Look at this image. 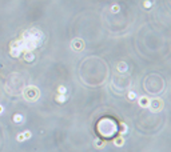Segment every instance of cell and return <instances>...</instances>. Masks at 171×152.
I'll use <instances>...</instances> for the list:
<instances>
[{
    "mask_svg": "<svg viewBox=\"0 0 171 152\" xmlns=\"http://www.w3.org/2000/svg\"><path fill=\"white\" fill-rule=\"evenodd\" d=\"M43 39H44V35L40 30L30 28L23 32L19 39L9 43V54L13 58H19L24 52H34V50L42 44Z\"/></svg>",
    "mask_w": 171,
    "mask_h": 152,
    "instance_id": "cell-1",
    "label": "cell"
},
{
    "mask_svg": "<svg viewBox=\"0 0 171 152\" xmlns=\"http://www.w3.org/2000/svg\"><path fill=\"white\" fill-rule=\"evenodd\" d=\"M23 97H24L27 102H30V103L37 102V100H39V97H40L39 88L35 87V85H27V87L23 89Z\"/></svg>",
    "mask_w": 171,
    "mask_h": 152,
    "instance_id": "cell-2",
    "label": "cell"
},
{
    "mask_svg": "<svg viewBox=\"0 0 171 152\" xmlns=\"http://www.w3.org/2000/svg\"><path fill=\"white\" fill-rule=\"evenodd\" d=\"M3 111H4V108H3L2 104H0V113H3Z\"/></svg>",
    "mask_w": 171,
    "mask_h": 152,
    "instance_id": "cell-18",
    "label": "cell"
},
{
    "mask_svg": "<svg viewBox=\"0 0 171 152\" xmlns=\"http://www.w3.org/2000/svg\"><path fill=\"white\" fill-rule=\"evenodd\" d=\"M163 107H164V103L163 100L160 97H154V99H150V103H149V110L151 112H160L163 110Z\"/></svg>",
    "mask_w": 171,
    "mask_h": 152,
    "instance_id": "cell-3",
    "label": "cell"
},
{
    "mask_svg": "<svg viewBox=\"0 0 171 152\" xmlns=\"http://www.w3.org/2000/svg\"><path fill=\"white\" fill-rule=\"evenodd\" d=\"M23 119H24V117H23V116L20 115V113H16V115L13 116V121H15V123H22V121H23Z\"/></svg>",
    "mask_w": 171,
    "mask_h": 152,
    "instance_id": "cell-12",
    "label": "cell"
},
{
    "mask_svg": "<svg viewBox=\"0 0 171 152\" xmlns=\"http://www.w3.org/2000/svg\"><path fill=\"white\" fill-rule=\"evenodd\" d=\"M127 97L130 99V100H135V99H136V93L134 91H130V92L127 93Z\"/></svg>",
    "mask_w": 171,
    "mask_h": 152,
    "instance_id": "cell-13",
    "label": "cell"
},
{
    "mask_svg": "<svg viewBox=\"0 0 171 152\" xmlns=\"http://www.w3.org/2000/svg\"><path fill=\"white\" fill-rule=\"evenodd\" d=\"M84 40L80 39V37H75V39L71 41V50L75 51V52H80L84 50Z\"/></svg>",
    "mask_w": 171,
    "mask_h": 152,
    "instance_id": "cell-4",
    "label": "cell"
},
{
    "mask_svg": "<svg viewBox=\"0 0 171 152\" xmlns=\"http://www.w3.org/2000/svg\"><path fill=\"white\" fill-rule=\"evenodd\" d=\"M58 93H60V95H67V88H66L64 85H59Z\"/></svg>",
    "mask_w": 171,
    "mask_h": 152,
    "instance_id": "cell-11",
    "label": "cell"
},
{
    "mask_svg": "<svg viewBox=\"0 0 171 152\" xmlns=\"http://www.w3.org/2000/svg\"><path fill=\"white\" fill-rule=\"evenodd\" d=\"M120 127H122L120 135H125V134H127V126L125 124V123H120Z\"/></svg>",
    "mask_w": 171,
    "mask_h": 152,
    "instance_id": "cell-17",
    "label": "cell"
},
{
    "mask_svg": "<svg viewBox=\"0 0 171 152\" xmlns=\"http://www.w3.org/2000/svg\"><path fill=\"white\" fill-rule=\"evenodd\" d=\"M149 103H150V97H147V96H140L139 100H138V104L142 108H147L149 107Z\"/></svg>",
    "mask_w": 171,
    "mask_h": 152,
    "instance_id": "cell-5",
    "label": "cell"
},
{
    "mask_svg": "<svg viewBox=\"0 0 171 152\" xmlns=\"http://www.w3.org/2000/svg\"><path fill=\"white\" fill-rule=\"evenodd\" d=\"M125 143H126V140H125V137L123 136H119V137H116V139H114V144H115L116 147L125 145Z\"/></svg>",
    "mask_w": 171,
    "mask_h": 152,
    "instance_id": "cell-9",
    "label": "cell"
},
{
    "mask_svg": "<svg viewBox=\"0 0 171 152\" xmlns=\"http://www.w3.org/2000/svg\"><path fill=\"white\" fill-rule=\"evenodd\" d=\"M55 100L58 102V103H64L66 100H67V95H60V93H58V95H56V97H55Z\"/></svg>",
    "mask_w": 171,
    "mask_h": 152,
    "instance_id": "cell-10",
    "label": "cell"
},
{
    "mask_svg": "<svg viewBox=\"0 0 171 152\" xmlns=\"http://www.w3.org/2000/svg\"><path fill=\"white\" fill-rule=\"evenodd\" d=\"M116 69L119 71V72H127L128 65H127V63H125V61H120V63L116 64Z\"/></svg>",
    "mask_w": 171,
    "mask_h": 152,
    "instance_id": "cell-7",
    "label": "cell"
},
{
    "mask_svg": "<svg viewBox=\"0 0 171 152\" xmlns=\"http://www.w3.org/2000/svg\"><path fill=\"white\" fill-rule=\"evenodd\" d=\"M153 2H151V0H146V2L143 3V7L144 8H151V7H153Z\"/></svg>",
    "mask_w": 171,
    "mask_h": 152,
    "instance_id": "cell-15",
    "label": "cell"
},
{
    "mask_svg": "<svg viewBox=\"0 0 171 152\" xmlns=\"http://www.w3.org/2000/svg\"><path fill=\"white\" fill-rule=\"evenodd\" d=\"M23 58H24L26 61H34L35 55H34V52H24V54H23Z\"/></svg>",
    "mask_w": 171,
    "mask_h": 152,
    "instance_id": "cell-8",
    "label": "cell"
},
{
    "mask_svg": "<svg viewBox=\"0 0 171 152\" xmlns=\"http://www.w3.org/2000/svg\"><path fill=\"white\" fill-rule=\"evenodd\" d=\"M30 137H31V132L26 131L24 134H19L16 139H17V141H20V143H22V141H26L27 139H30Z\"/></svg>",
    "mask_w": 171,
    "mask_h": 152,
    "instance_id": "cell-6",
    "label": "cell"
},
{
    "mask_svg": "<svg viewBox=\"0 0 171 152\" xmlns=\"http://www.w3.org/2000/svg\"><path fill=\"white\" fill-rule=\"evenodd\" d=\"M94 145L96 147V148H102V147L104 145V141H100V140H95V143H94Z\"/></svg>",
    "mask_w": 171,
    "mask_h": 152,
    "instance_id": "cell-14",
    "label": "cell"
},
{
    "mask_svg": "<svg viewBox=\"0 0 171 152\" xmlns=\"http://www.w3.org/2000/svg\"><path fill=\"white\" fill-rule=\"evenodd\" d=\"M119 9H120V7L118 6V4H114V6L111 7V12L112 13H116V12H119Z\"/></svg>",
    "mask_w": 171,
    "mask_h": 152,
    "instance_id": "cell-16",
    "label": "cell"
}]
</instances>
